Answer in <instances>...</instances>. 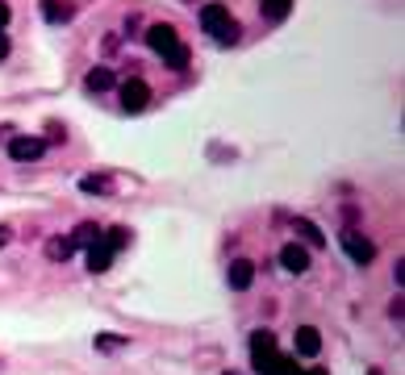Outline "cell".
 Masks as SVG:
<instances>
[{
	"mask_svg": "<svg viewBox=\"0 0 405 375\" xmlns=\"http://www.w3.org/2000/svg\"><path fill=\"white\" fill-rule=\"evenodd\" d=\"M272 375H301V363H297L293 355H276V367H272Z\"/></svg>",
	"mask_w": 405,
	"mask_h": 375,
	"instance_id": "19",
	"label": "cell"
},
{
	"mask_svg": "<svg viewBox=\"0 0 405 375\" xmlns=\"http://www.w3.org/2000/svg\"><path fill=\"white\" fill-rule=\"evenodd\" d=\"M251 367H255V375H272V367H276V334L272 330L251 334Z\"/></svg>",
	"mask_w": 405,
	"mask_h": 375,
	"instance_id": "2",
	"label": "cell"
},
{
	"mask_svg": "<svg viewBox=\"0 0 405 375\" xmlns=\"http://www.w3.org/2000/svg\"><path fill=\"white\" fill-rule=\"evenodd\" d=\"M343 250H347V259H351V263H360V267H368V263L376 259V246H372L364 234H351V230L343 234Z\"/></svg>",
	"mask_w": 405,
	"mask_h": 375,
	"instance_id": "6",
	"label": "cell"
},
{
	"mask_svg": "<svg viewBox=\"0 0 405 375\" xmlns=\"http://www.w3.org/2000/svg\"><path fill=\"white\" fill-rule=\"evenodd\" d=\"M4 242H8V230H4V225H0V246H4Z\"/></svg>",
	"mask_w": 405,
	"mask_h": 375,
	"instance_id": "25",
	"label": "cell"
},
{
	"mask_svg": "<svg viewBox=\"0 0 405 375\" xmlns=\"http://www.w3.org/2000/svg\"><path fill=\"white\" fill-rule=\"evenodd\" d=\"M251 284H255V263H251V259L230 263V288H234V292H247Z\"/></svg>",
	"mask_w": 405,
	"mask_h": 375,
	"instance_id": "8",
	"label": "cell"
},
{
	"mask_svg": "<svg viewBox=\"0 0 405 375\" xmlns=\"http://www.w3.org/2000/svg\"><path fill=\"white\" fill-rule=\"evenodd\" d=\"M8 17H13V8H8V4H4V0H0V29H4V25H8Z\"/></svg>",
	"mask_w": 405,
	"mask_h": 375,
	"instance_id": "22",
	"label": "cell"
},
{
	"mask_svg": "<svg viewBox=\"0 0 405 375\" xmlns=\"http://www.w3.org/2000/svg\"><path fill=\"white\" fill-rule=\"evenodd\" d=\"M0 58H8V33L0 29Z\"/></svg>",
	"mask_w": 405,
	"mask_h": 375,
	"instance_id": "23",
	"label": "cell"
},
{
	"mask_svg": "<svg viewBox=\"0 0 405 375\" xmlns=\"http://www.w3.org/2000/svg\"><path fill=\"white\" fill-rule=\"evenodd\" d=\"M289 8H293V0H263V17H272V21H284Z\"/></svg>",
	"mask_w": 405,
	"mask_h": 375,
	"instance_id": "18",
	"label": "cell"
},
{
	"mask_svg": "<svg viewBox=\"0 0 405 375\" xmlns=\"http://www.w3.org/2000/svg\"><path fill=\"white\" fill-rule=\"evenodd\" d=\"M318 351H322V334L314 326H301L297 330V355L301 359H318Z\"/></svg>",
	"mask_w": 405,
	"mask_h": 375,
	"instance_id": "9",
	"label": "cell"
},
{
	"mask_svg": "<svg viewBox=\"0 0 405 375\" xmlns=\"http://www.w3.org/2000/svg\"><path fill=\"white\" fill-rule=\"evenodd\" d=\"M368 375H381V372H368Z\"/></svg>",
	"mask_w": 405,
	"mask_h": 375,
	"instance_id": "27",
	"label": "cell"
},
{
	"mask_svg": "<svg viewBox=\"0 0 405 375\" xmlns=\"http://www.w3.org/2000/svg\"><path fill=\"white\" fill-rule=\"evenodd\" d=\"M121 342H125V338H113V334H105V338H96V346H100V351H117Z\"/></svg>",
	"mask_w": 405,
	"mask_h": 375,
	"instance_id": "21",
	"label": "cell"
},
{
	"mask_svg": "<svg viewBox=\"0 0 405 375\" xmlns=\"http://www.w3.org/2000/svg\"><path fill=\"white\" fill-rule=\"evenodd\" d=\"M71 13H75V8H71L67 0H42V17H46V21H54V25L71 21Z\"/></svg>",
	"mask_w": 405,
	"mask_h": 375,
	"instance_id": "14",
	"label": "cell"
},
{
	"mask_svg": "<svg viewBox=\"0 0 405 375\" xmlns=\"http://www.w3.org/2000/svg\"><path fill=\"white\" fill-rule=\"evenodd\" d=\"M79 188H84L88 196H109V188H113V184H109V175H84V179H79Z\"/></svg>",
	"mask_w": 405,
	"mask_h": 375,
	"instance_id": "15",
	"label": "cell"
},
{
	"mask_svg": "<svg viewBox=\"0 0 405 375\" xmlns=\"http://www.w3.org/2000/svg\"><path fill=\"white\" fill-rule=\"evenodd\" d=\"M109 267H113V250H105L100 242L88 246V271H92V276H105Z\"/></svg>",
	"mask_w": 405,
	"mask_h": 375,
	"instance_id": "12",
	"label": "cell"
},
{
	"mask_svg": "<svg viewBox=\"0 0 405 375\" xmlns=\"http://www.w3.org/2000/svg\"><path fill=\"white\" fill-rule=\"evenodd\" d=\"M222 375H238V372H222Z\"/></svg>",
	"mask_w": 405,
	"mask_h": 375,
	"instance_id": "26",
	"label": "cell"
},
{
	"mask_svg": "<svg viewBox=\"0 0 405 375\" xmlns=\"http://www.w3.org/2000/svg\"><path fill=\"white\" fill-rule=\"evenodd\" d=\"M163 63H167V67H176V71H180V67H188V46L180 42L171 54H163Z\"/></svg>",
	"mask_w": 405,
	"mask_h": 375,
	"instance_id": "20",
	"label": "cell"
},
{
	"mask_svg": "<svg viewBox=\"0 0 405 375\" xmlns=\"http://www.w3.org/2000/svg\"><path fill=\"white\" fill-rule=\"evenodd\" d=\"M42 154H46V142H42V138H29V134L8 138V159H13V163H33V159H42Z\"/></svg>",
	"mask_w": 405,
	"mask_h": 375,
	"instance_id": "3",
	"label": "cell"
},
{
	"mask_svg": "<svg viewBox=\"0 0 405 375\" xmlns=\"http://www.w3.org/2000/svg\"><path fill=\"white\" fill-rule=\"evenodd\" d=\"M67 242H71V250H75V246H96V242H100V225L84 221V225H75V234H71Z\"/></svg>",
	"mask_w": 405,
	"mask_h": 375,
	"instance_id": "13",
	"label": "cell"
},
{
	"mask_svg": "<svg viewBox=\"0 0 405 375\" xmlns=\"http://www.w3.org/2000/svg\"><path fill=\"white\" fill-rule=\"evenodd\" d=\"M113 83H117V79H113L109 67H92V71L84 75V88H88V92H109Z\"/></svg>",
	"mask_w": 405,
	"mask_h": 375,
	"instance_id": "10",
	"label": "cell"
},
{
	"mask_svg": "<svg viewBox=\"0 0 405 375\" xmlns=\"http://www.w3.org/2000/svg\"><path fill=\"white\" fill-rule=\"evenodd\" d=\"M301 375H326V367H310V372H301Z\"/></svg>",
	"mask_w": 405,
	"mask_h": 375,
	"instance_id": "24",
	"label": "cell"
},
{
	"mask_svg": "<svg viewBox=\"0 0 405 375\" xmlns=\"http://www.w3.org/2000/svg\"><path fill=\"white\" fill-rule=\"evenodd\" d=\"M293 230H297V238H301L305 246H322V242H326V234H322L310 217H297V221H293Z\"/></svg>",
	"mask_w": 405,
	"mask_h": 375,
	"instance_id": "11",
	"label": "cell"
},
{
	"mask_svg": "<svg viewBox=\"0 0 405 375\" xmlns=\"http://www.w3.org/2000/svg\"><path fill=\"white\" fill-rule=\"evenodd\" d=\"M280 263H284V271L305 276V271H310V250H305V246H297V242H289V246L280 250Z\"/></svg>",
	"mask_w": 405,
	"mask_h": 375,
	"instance_id": "7",
	"label": "cell"
},
{
	"mask_svg": "<svg viewBox=\"0 0 405 375\" xmlns=\"http://www.w3.org/2000/svg\"><path fill=\"white\" fill-rule=\"evenodd\" d=\"M117 92H121V109H125V113H142L146 100H151V88H146L142 79H125Z\"/></svg>",
	"mask_w": 405,
	"mask_h": 375,
	"instance_id": "5",
	"label": "cell"
},
{
	"mask_svg": "<svg viewBox=\"0 0 405 375\" xmlns=\"http://www.w3.org/2000/svg\"><path fill=\"white\" fill-rule=\"evenodd\" d=\"M201 29H209L222 46L238 42V21L230 17V8H226V4H205V8H201Z\"/></svg>",
	"mask_w": 405,
	"mask_h": 375,
	"instance_id": "1",
	"label": "cell"
},
{
	"mask_svg": "<svg viewBox=\"0 0 405 375\" xmlns=\"http://www.w3.org/2000/svg\"><path fill=\"white\" fill-rule=\"evenodd\" d=\"M146 46H151L155 54H171V50L180 46V33H176V25H167V21H155V25L146 29Z\"/></svg>",
	"mask_w": 405,
	"mask_h": 375,
	"instance_id": "4",
	"label": "cell"
},
{
	"mask_svg": "<svg viewBox=\"0 0 405 375\" xmlns=\"http://www.w3.org/2000/svg\"><path fill=\"white\" fill-rule=\"evenodd\" d=\"M46 259L67 263V259H71V242H67V238H50V242H46Z\"/></svg>",
	"mask_w": 405,
	"mask_h": 375,
	"instance_id": "17",
	"label": "cell"
},
{
	"mask_svg": "<svg viewBox=\"0 0 405 375\" xmlns=\"http://www.w3.org/2000/svg\"><path fill=\"white\" fill-rule=\"evenodd\" d=\"M125 242H130V230H121V225H113L109 234H100V246H105V250H113V255H117Z\"/></svg>",
	"mask_w": 405,
	"mask_h": 375,
	"instance_id": "16",
	"label": "cell"
}]
</instances>
